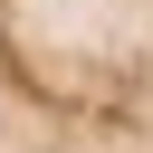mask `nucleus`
Listing matches in <instances>:
<instances>
[{
	"instance_id": "nucleus-1",
	"label": "nucleus",
	"mask_w": 153,
	"mask_h": 153,
	"mask_svg": "<svg viewBox=\"0 0 153 153\" xmlns=\"http://www.w3.org/2000/svg\"><path fill=\"white\" fill-rule=\"evenodd\" d=\"M0 153H153V0H0Z\"/></svg>"
}]
</instances>
